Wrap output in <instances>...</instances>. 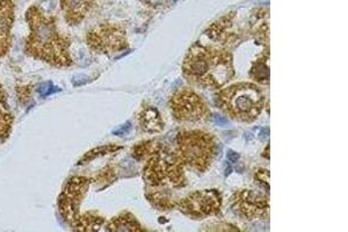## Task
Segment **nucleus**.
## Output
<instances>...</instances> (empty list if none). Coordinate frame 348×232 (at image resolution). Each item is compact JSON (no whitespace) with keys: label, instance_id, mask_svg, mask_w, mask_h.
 I'll return each mask as SVG.
<instances>
[{"label":"nucleus","instance_id":"nucleus-1","mask_svg":"<svg viewBox=\"0 0 348 232\" xmlns=\"http://www.w3.org/2000/svg\"><path fill=\"white\" fill-rule=\"evenodd\" d=\"M183 72L199 86L219 89L234 77L232 57L223 49L193 47L184 58Z\"/></svg>","mask_w":348,"mask_h":232},{"label":"nucleus","instance_id":"nucleus-2","mask_svg":"<svg viewBox=\"0 0 348 232\" xmlns=\"http://www.w3.org/2000/svg\"><path fill=\"white\" fill-rule=\"evenodd\" d=\"M27 19L30 26L27 51L53 64L68 65V47L57 33L54 19L44 17L36 7L30 8Z\"/></svg>","mask_w":348,"mask_h":232},{"label":"nucleus","instance_id":"nucleus-3","mask_svg":"<svg viewBox=\"0 0 348 232\" xmlns=\"http://www.w3.org/2000/svg\"><path fill=\"white\" fill-rule=\"evenodd\" d=\"M220 107L239 122H251L261 113L265 98L256 84H232L219 93Z\"/></svg>","mask_w":348,"mask_h":232},{"label":"nucleus","instance_id":"nucleus-4","mask_svg":"<svg viewBox=\"0 0 348 232\" xmlns=\"http://www.w3.org/2000/svg\"><path fill=\"white\" fill-rule=\"evenodd\" d=\"M183 161L175 152L158 147L149 156L144 168V179L151 187L167 189L184 183Z\"/></svg>","mask_w":348,"mask_h":232},{"label":"nucleus","instance_id":"nucleus-5","mask_svg":"<svg viewBox=\"0 0 348 232\" xmlns=\"http://www.w3.org/2000/svg\"><path fill=\"white\" fill-rule=\"evenodd\" d=\"M177 146L175 153L183 164L200 172H204L210 166L217 151L215 138L200 130L180 132Z\"/></svg>","mask_w":348,"mask_h":232},{"label":"nucleus","instance_id":"nucleus-6","mask_svg":"<svg viewBox=\"0 0 348 232\" xmlns=\"http://www.w3.org/2000/svg\"><path fill=\"white\" fill-rule=\"evenodd\" d=\"M171 109L179 122L195 123L207 117L209 109L201 96L192 89H181L171 99Z\"/></svg>","mask_w":348,"mask_h":232},{"label":"nucleus","instance_id":"nucleus-7","mask_svg":"<svg viewBox=\"0 0 348 232\" xmlns=\"http://www.w3.org/2000/svg\"><path fill=\"white\" fill-rule=\"evenodd\" d=\"M220 195L213 189L199 191L189 194L180 202L178 208L183 215L192 218H204V217L216 215L220 208Z\"/></svg>","mask_w":348,"mask_h":232},{"label":"nucleus","instance_id":"nucleus-8","mask_svg":"<svg viewBox=\"0 0 348 232\" xmlns=\"http://www.w3.org/2000/svg\"><path fill=\"white\" fill-rule=\"evenodd\" d=\"M234 207L240 216L247 219L262 218L268 215V198L254 191H240L234 200Z\"/></svg>","mask_w":348,"mask_h":232},{"label":"nucleus","instance_id":"nucleus-9","mask_svg":"<svg viewBox=\"0 0 348 232\" xmlns=\"http://www.w3.org/2000/svg\"><path fill=\"white\" fill-rule=\"evenodd\" d=\"M89 43L93 49L101 53H114L126 48V36L119 27H100L89 36Z\"/></svg>","mask_w":348,"mask_h":232},{"label":"nucleus","instance_id":"nucleus-10","mask_svg":"<svg viewBox=\"0 0 348 232\" xmlns=\"http://www.w3.org/2000/svg\"><path fill=\"white\" fill-rule=\"evenodd\" d=\"M89 181L84 178H73L66 186L64 194L60 200V210L68 221L73 219L79 206L83 193L87 188Z\"/></svg>","mask_w":348,"mask_h":232},{"label":"nucleus","instance_id":"nucleus-11","mask_svg":"<svg viewBox=\"0 0 348 232\" xmlns=\"http://www.w3.org/2000/svg\"><path fill=\"white\" fill-rule=\"evenodd\" d=\"M14 18V5L11 0H0V56L10 46L11 27Z\"/></svg>","mask_w":348,"mask_h":232},{"label":"nucleus","instance_id":"nucleus-12","mask_svg":"<svg viewBox=\"0 0 348 232\" xmlns=\"http://www.w3.org/2000/svg\"><path fill=\"white\" fill-rule=\"evenodd\" d=\"M139 125L143 131L154 134V132L162 131L163 122L160 119L158 110L153 107H147L139 114Z\"/></svg>","mask_w":348,"mask_h":232},{"label":"nucleus","instance_id":"nucleus-13","mask_svg":"<svg viewBox=\"0 0 348 232\" xmlns=\"http://www.w3.org/2000/svg\"><path fill=\"white\" fill-rule=\"evenodd\" d=\"M64 11L71 22H78L86 16L92 6V0H63Z\"/></svg>","mask_w":348,"mask_h":232},{"label":"nucleus","instance_id":"nucleus-14","mask_svg":"<svg viewBox=\"0 0 348 232\" xmlns=\"http://www.w3.org/2000/svg\"><path fill=\"white\" fill-rule=\"evenodd\" d=\"M108 230L114 231H137L142 230L141 225L136 221L135 217L130 214H123L115 218L113 222H110Z\"/></svg>","mask_w":348,"mask_h":232},{"label":"nucleus","instance_id":"nucleus-15","mask_svg":"<svg viewBox=\"0 0 348 232\" xmlns=\"http://www.w3.org/2000/svg\"><path fill=\"white\" fill-rule=\"evenodd\" d=\"M268 57L265 56L264 58H260L258 63L253 65V69L250 71V76L253 77V79L258 83L265 84L268 83V68H267Z\"/></svg>","mask_w":348,"mask_h":232},{"label":"nucleus","instance_id":"nucleus-16","mask_svg":"<svg viewBox=\"0 0 348 232\" xmlns=\"http://www.w3.org/2000/svg\"><path fill=\"white\" fill-rule=\"evenodd\" d=\"M102 223H104V218H101V217L86 215L79 222H77V224L80 225L74 228L78 230H100Z\"/></svg>","mask_w":348,"mask_h":232},{"label":"nucleus","instance_id":"nucleus-17","mask_svg":"<svg viewBox=\"0 0 348 232\" xmlns=\"http://www.w3.org/2000/svg\"><path fill=\"white\" fill-rule=\"evenodd\" d=\"M4 98H2V92L1 89H0V131H6L7 130V126L11 123L10 116L6 113L5 109V104H4Z\"/></svg>","mask_w":348,"mask_h":232},{"label":"nucleus","instance_id":"nucleus-18","mask_svg":"<svg viewBox=\"0 0 348 232\" xmlns=\"http://www.w3.org/2000/svg\"><path fill=\"white\" fill-rule=\"evenodd\" d=\"M58 91H59L58 87H56L54 84H51V83H44V84H42L40 87V93L42 95H49V94H53V93L58 92Z\"/></svg>","mask_w":348,"mask_h":232}]
</instances>
